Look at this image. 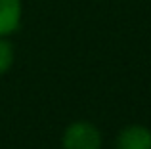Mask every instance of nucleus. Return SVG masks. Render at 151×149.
Listing matches in <instances>:
<instances>
[{
  "label": "nucleus",
  "instance_id": "1",
  "mask_svg": "<svg viewBox=\"0 0 151 149\" xmlns=\"http://www.w3.org/2000/svg\"><path fill=\"white\" fill-rule=\"evenodd\" d=\"M103 136L100 128L88 120H75L67 124L61 134V149H101Z\"/></svg>",
  "mask_w": 151,
  "mask_h": 149
},
{
  "label": "nucleus",
  "instance_id": "2",
  "mask_svg": "<svg viewBox=\"0 0 151 149\" xmlns=\"http://www.w3.org/2000/svg\"><path fill=\"white\" fill-rule=\"evenodd\" d=\"M115 149H151V130L144 124H128L117 134Z\"/></svg>",
  "mask_w": 151,
  "mask_h": 149
},
{
  "label": "nucleus",
  "instance_id": "3",
  "mask_svg": "<svg viewBox=\"0 0 151 149\" xmlns=\"http://www.w3.org/2000/svg\"><path fill=\"white\" fill-rule=\"evenodd\" d=\"M23 21V0H0V37L15 34Z\"/></svg>",
  "mask_w": 151,
  "mask_h": 149
},
{
  "label": "nucleus",
  "instance_id": "4",
  "mask_svg": "<svg viewBox=\"0 0 151 149\" xmlns=\"http://www.w3.org/2000/svg\"><path fill=\"white\" fill-rule=\"evenodd\" d=\"M15 61V48L8 37H0V77L12 69Z\"/></svg>",
  "mask_w": 151,
  "mask_h": 149
}]
</instances>
